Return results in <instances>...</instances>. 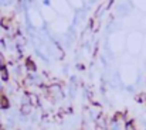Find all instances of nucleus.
<instances>
[{
  "label": "nucleus",
  "mask_w": 146,
  "mask_h": 130,
  "mask_svg": "<svg viewBox=\"0 0 146 130\" xmlns=\"http://www.w3.org/2000/svg\"><path fill=\"white\" fill-rule=\"evenodd\" d=\"M23 67H24V71L27 74H37V64H36V61L31 57H26L24 58Z\"/></svg>",
  "instance_id": "obj_1"
},
{
  "label": "nucleus",
  "mask_w": 146,
  "mask_h": 130,
  "mask_svg": "<svg viewBox=\"0 0 146 130\" xmlns=\"http://www.w3.org/2000/svg\"><path fill=\"white\" fill-rule=\"evenodd\" d=\"M29 102L33 108L38 109V108H43V102H41V96L37 95V93H29Z\"/></svg>",
  "instance_id": "obj_2"
},
{
  "label": "nucleus",
  "mask_w": 146,
  "mask_h": 130,
  "mask_svg": "<svg viewBox=\"0 0 146 130\" xmlns=\"http://www.w3.org/2000/svg\"><path fill=\"white\" fill-rule=\"evenodd\" d=\"M11 108V100L7 93H0V110H9Z\"/></svg>",
  "instance_id": "obj_3"
},
{
  "label": "nucleus",
  "mask_w": 146,
  "mask_h": 130,
  "mask_svg": "<svg viewBox=\"0 0 146 130\" xmlns=\"http://www.w3.org/2000/svg\"><path fill=\"white\" fill-rule=\"evenodd\" d=\"M0 81H1L3 84H9V82H10V72H9L7 64L0 65Z\"/></svg>",
  "instance_id": "obj_4"
},
{
  "label": "nucleus",
  "mask_w": 146,
  "mask_h": 130,
  "mask_svg": "<svg viewBox=\"0 0 146 130\" xmlns=\"http://www.w3.org/2000/svg\"><path fill=\"white\" fill-rule=\"evenodd\" d=\"M33 109L34 108L31 105H21L20 109H19V113H20L21 117H26V116H30L33 113Z\"/></svg>",
  "instance_id": "obj_5"
},
{
  "label": "nucleus",
  "mask_w": 146,
  "mask_h": 130,
  "mask_svg": "<svg viewBox=\"0 0 146 130\" xmlns=\"http://www.w3.org/2000/svg\"><path fill=\"white\" fill-rule=\"evenodd\" d=\"M123 130H138L136 129L135 119H126L125 123H123Z\"/></svg>",
  "instance_id": "obj_6"
},
{
  "label": "nucleus",
  "mask_w": 146,
  "mask_h": 130,
  "mask_svg": "<svg viewBox=\"0 0 146 130\" xmlns=\"http://www.w3.org/2000/svg\"><path fill=\"white\" fill-rule=\"evenodd\" d=\"M135 100L139 103H146V92H141L135 96Z\"/></svg>",
  "instance_id": "obj_7"
},
{
  "label": "nucleus",
  "mask_w": 146,
  "mask_h": 130,
  "mask_svg": "<svg viewBox=\"0 0 146 130\" xmlns=\"http://www.w3.org/2000/svg\"><path fill=\"white\" fill-rule=\"evenodd\" d=\"M4 64H7V58L4 57L3 52H0V65H4Z\"/></svg>",
  "instance_id": "obj_8"
},
{
  "label": "nucleus",
  "mask_w": 146,
  "mask_h": 130,
  "mask_svg": "<svg viewBox=\"0 0 146 130\" xmlns=\"http://www.w3.org/2000/svg\"><path fill=\"white\" fill-rule=\"evenodd\" d=\"M77 69H78V71H84V69H85L84 64H77Z\"/></svg>",
  "instance_id": "obj_9"
},
{
  "label": "nucleus",
  "mask_w": 146,
  "mask_h": 130,
  "mask_svg": "<svg viewBox=\"0 0 146 130\" xmlns=\"http://www.w3.org/2000/svg\"><path fill=\"white\" fill-rule=\"evenodd\" d=\"M95 130H108V129H105V127H101V126H97V125H95Z\"/></svg>",
  "instance_id": "obj_10"
},
{
  "label": "nucleus",
  "mask_w": 146,
  "mask_h": 130,
  "mask_svg": "<svg viewBox=\"0 0 146 130\" xmlns=\"http://www.w3.org/2000/svg\"><path fill=\"white\" fill-rule=\"evenodd\" d=\"M1 126H3V125H1V117H0V127H1Z\"/></svg>",
  "instance_id": "obj_11"
},
{
  "label": "nucleus",
  "mask_w": 146,
  "mask_h": 130,
  "mask_svg": "<svg viewBox=\"0 0 146 130\" xmlns=\"http://www.w3.org/2000/svg\"><path fill=\"white\" fill-rule=\"evenodd\" d=\"M78 130H84V129H78Z\"/></svg>",
  "instance_id": "obj_12"
}]
</instances>
